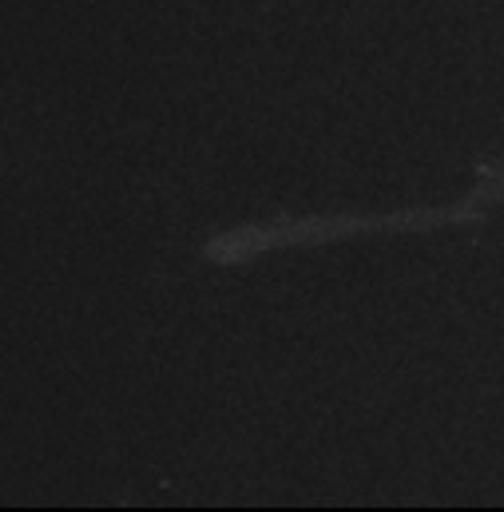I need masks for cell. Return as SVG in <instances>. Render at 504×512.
Here are the masks:
<instances>
[{
  "mask_svg": "<svg viewBox=\"0 0 504 512\" xmlns=\"http://www.w3.org/2000/svg\"><path fill=\"white\" fill-rule=\"evenodd\" d=\"M497 203H504V159L485 163L465 199L437 207H397V211H326V215H278L227 227L203 243V258L215 266H247L274 251H310L322 243H342L358 235H425L449 227L481 223Z\"/></svg>",
  "mask_w": 504,
  "mask_h": 512,
  "instance_id": "6da1fadb",
  "label": "cell"
}]
</instances>
